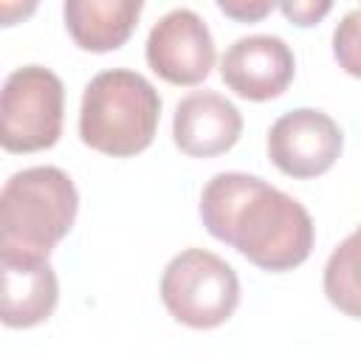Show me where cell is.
I'll return each instance as SVG.
<instances>
[{
	"label": "cell",
	"mask_w": 361,
	"mask_h": 361,
	"mask_svg": "<svg viewBox=\"0 0 361 361\" xmlns=\"http://www.w3.org/2000/svg\"><path fill=\"white\" fill-rule=\"evenodd\" d=\"M79 192L59 166H28L0 189V257L48 259L76 223Z\"/></svg>",
	"instance_id": "7a4b0ae2"
},
{
	"label": "cell",
	"mask_w": 361,
	"mask_h": 361,
	"mask_svg": "<svg viewBox=\"0 0 361 361\" xmlns=\"http://www.w3.org/2000/svg\"><path fill=\"white\" fill-rule=\"evenodd\" d=\"M39 0H0V28L17 25L37 11Z\"/></svg>",
	"instance_id": "2e32d148"
},
{
	"label": "cell",
	"mask_w": 361,
	"mask_h": 361,
	"mask_svg": "<svg viewBox=\"0 0 361 361\" xmlns=\"http://www.w3.org/2000/svg\"><path fill=\"white\" fill-rule=\"evenodd\" d=\"M200 220L214 240L268 274L299 268L316 240L313 220L296 197L245 172H217L203 186Z\"/></svg>",
	"instance_id": "6da1fadb"
},
{
	"label": "cell",
	"mask_w": 361,
	"mask_h": 361,
	"mask_svg": "<svg viewBox=\"0 0 361 361\" xmlns=\"http://www.w3.org/2000/svg\"><path fill=\"white\" fill-rule=\"evenodd\" d=\"M355 42H358V11H350L341 23V28H336L333 37V51L336 59L347 68V73L358 76V59H355Z\"/></svg>",
	"instance_id": "5bb4252c"
},
{
	"label": "cell",
	"mask_w": 361,
	"mask_h": 361,
	"mask_svg": "<svg viewBox=\"0 0 361 361\" xmlns=\"http://www.w3.org/2000/svg\"><path fill=\"white\" fill-rule=\"evenodd\" d=\"M274 3H279L285 20L299 28L319 25L333 8V0H274Z\"/></svg>",
	"instance_id": "4fadbf2b"
},
{
	"label": "cell",
	"mask_w": 361,
	"mask_h": 361,
	"mask_svg": "<svg viewBox=\"0 0 361 361\" xmlns=\"http://www.w3.org/2000/svg\"><path fill=\"white\" fill-rule=\"evenodd\" d=\"M59 302L56 271L48 259L0 257V324L25 330L51 319Z\"/></svg>",
	"instance_id": "30bf717a"
},
{
	"label": "cell",
	"mask_w": 361,
	"mask_h": 361,
	"mask_svg": "<svg viewBox=\"0 0 361 361\" xmlns=\"http://www.w3.org/2000/svg\"><path fill=\"white\" fill-rule=\"evenodd\" d=\"M161 302L175 322L192 330L220 327L240 305L237 271L206 248H186L164 268Z\"/></svg>",
	"instance_id": "277c9868"
},
{
	"label": "cell",
	"mask_w": 361,
	"mask_h": 361,
	"mask_svg": "<svg viewBox=\"0 0 361 361\" xmlns=\"http://www.w3.org/2000/svg\"><path fill=\"white\" fill-rule=\"evenodd\" d=\"M243 133L240 110L214 90H195L175 107V147L192 158H214L228 152Z\"/></svg>",
	"instance_id": "9c48e42d"
},
{
	"label": "cell",
	"mask_w": 361,
	"mask_h": 361,
	"mask_svg": "<svg viewBox=\"0 0 361 361\" xmlns=\"http://www.w3.org/2000/svg\"><path fill=\"white\" fill-rule=\"evenodd\" d=\"M324 290L327 299L341 307L347 316L358 319V285H355V234H350L333 254L324 268Z\"/></svg>",
	"instance_id": "7c38bea8"
},
{
	"label": "cell",
	"mask_w": 361,
	"mask_h": 361,
	"mask_svg": "<svg viewBox=\"0 0 361 361\" xmlns=\"http://www.w3.org/2000/svg\"><path fill=\"white\" fill-rule=\"evenodd\" d=\"M65 85L42 68L25 65L8 73L0 87V147L6 152L51 149L62 135Z\"/></svg>",
	"instance_id": "5b68a950"
},
{
	"label": "cell",
	"mask_w": 361,
	"mask_h": 361,
	"mask_svg": "<svg viewBox=\"0 0 361 361\" xmlns=\"http://www.w3.org/2000/svg\"><path fill=\"white\" fill-rule=\"evenodd\" d=\"M158 118V90L141 73L113 68L87 82L79 110V135L96 152L133 158L152 144Z\"/></svg>",
	"instance_id": "3957f363"
},
{
	"label": "cell",
	"mask_w": 361,
	"mask_h": 361,
	"mask_svg": "<svg viewBox=\"0 0 361 361\" xmlns=\"http://www.w3.org/2000/svg\"><path fill=\"white\" fill-rule=\"evenodd\" d=\"M214 3L234 23H259L274 8V0H214Z\"/></svg>",
	"instance_id": "9a60e30c"
},
{
	"label": "cell",
	"mask_w": 361,
	"mask_h": 361,
	"mask_svg": "<svg viewBox=\"0 0 361 361\" xmlns=\"http://www.w3.org/2000/svg\"><path fill=\"white\" fill-rule=\"evenodd\" d=\"M341 127L322 110L296 107L282 113L268 130V158L288 178H319L341 155Z\"/></svg>",
	"instance_id": "8992f818"
},
{
	"label": "cell",
	"mask_w": 361,
	"mask_h": 361,
	"mask_svg": "<svg viewBox=\"0 0 361 361\" xmlns=\"http://www.w3.org/2000/svg\"><path fill=\"white\" fill-rule=\"evenodd\" d=\"M147 65L169 85H197L214 68V39L192 8L166 11L147 37Z\"/></svg>",
	"instance_id": "52a82bcc"
},
{
	"label": "cell",
	"mask_w": 361,
	"mask_h": 361,
	"mask_svg": "<svg viewBox=\"0 0 361 361\" xmlns=\"http://www.w3.org/2000/svg\"><path fill=\"white\" fill-rule=\"evenodd\" d=\"M144 0H65V28L71 39L90 54L121 48L141 17Z\"/></svg>",
	"instance_id": "8fae6325"
},
{
	"label": "cell",
	"mask_w": 361,
	"mask_h": 361,
	"mask_svg": "<svg viewBox=\"0 0 361 361\" xmlns=\"http://www.w3.org/2000/svg\"><path fill=\"white\" fill-rule=\"evenodd\" d=\"M296 73L293 51L285 39L271 34H251L234 39L223 59L220 76L228 90L248 102H268L288 90Z\"/></svg>",
	"instance_id": "ba28073f"
}]
</instances>
